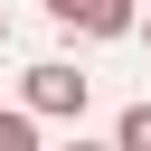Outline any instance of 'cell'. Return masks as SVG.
Listing matches in <instances>:
<instances>
[{
	"instance_id": "1",
	"label": "cell",
	"mask_w": 151,
	"mask_h": 151,
	"mask_svg": "<svg viewBox=\"0 0 151 151\" xmlns=\"http://www.w3.org/2000/svg\"><path fill=\"white\" fill-rule=\"evenodd\" d=\"M85 94H94V85H85L66 57H38V66H28V85H19V113H28V123H76V113H85Z\"/></svg>"
},
{
	"instance_id": "2",
	"label": "cell",
	"mask_w": 151,
	"mask_h": 151,
	"mask_svg": "<svg viewBox=\"0 0 151 151\" xmlns=\"http://www.w3.org/2000/svg\"><path fill=\"white\" fill-rule=\"evenodd\" d=\"M47 19H57V28H85V38H132V28H142L132 0H47Z\"/></svg>"
},
{
	"instance_id": "3",
	"label": "cell",
	"mask_w": 151,
	"mask_h": 151,
	"mask_svg": "<svg viewBox=\"0 0 151 151\" xmlns=\"http://www.w3.org/2000/svg\"><path fill=\"white\" fill-rule=\"evenodd\" d=\"M113 151H151V104H123V123H113Z\"/></svg>"
},
{
	"instance_id": "4",
	"label": "cell",
	"mask_w": 151,
	"mask_h": 151,
	"mask_svg": "<svg viewBox=\"0 0 151 151\" xmlns=\"http://www.w3.org/2000/svg\"><path fill=\"white\" fill-rule=\"evenodd\" d=\"M0 151H38V123H28V113H19V104H9V113H0Z\"/></svg>"
},
{
	"instance_id": "5",
	"label": "cell",
	"mask_w": 151,
	"mask_h": 151,
	"mask_svg": "<svg viewBox=\"0 0 151 151\" xmlns=\"http://www.w3.org/2000/svg\"><path fill=\"white\" fill-rule=\"evenodd\" d=\"M66 151H113V142H66Z\"/></svg>"
},
{
	"instance_id": "6",
	"label": "cell",
	"mask_w": 151,
	"mask_h": 151,
	"mask_svg": "<svg viewBox=\"0 0 151 151\" xmlns=\"http://www.w3.org/2000/svg\"><path fill=\"white\" fill-rule=\"evenodd\" d=\"M0 47H9V9H0Z\"/></svg>"
},
{
	"instance_id": "7",
	"label": "cell",
	"mask_w": 151,
	"mask_h": 151,
	"mask_svg": "<svg viewBox=\"0 0 151 151\" xmlns=\"http://www.w3.org/2000/svg\"><path fill=\"white\" fill-rule=\"evenodd\" d=\"M142 38H151V19H142Z\"/></svg>"
}]
</instances>
